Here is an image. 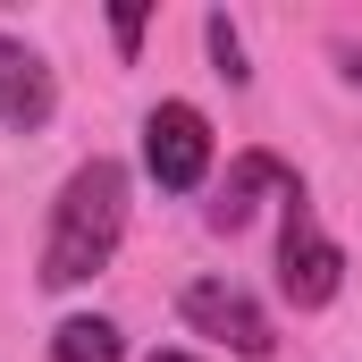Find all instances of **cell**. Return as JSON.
<instances>
[{"instance_id": "obj_1", "label": "cell", "mask_w": 362, "mask_h": 362, "mask_svg": "<svg viewBox=\"0 0 362 362\" xmlns=\"http://www.w3.org/2000/svg\"><path fill=\"white\" fill-rule=\"evenodd\" d=\"M127 236V169L118 160H85L59 185L51 228H42V286H85L93 270H110Z\"/></svg>"}, {"instance_id": "obj_2", "label": "cell", "mask_w": 362, "mask_h": 362, "mask_svg": "<svg viewBox=\"0 0 362 362\" xmlns=\"http://www.w3.org/2000/svg\"><path fill=\"white\" fill-rule=\"evenodd\" d=\"M278 286H286V303H295V312H320V303L346 286V253H337V236H320V219H312V202H303V194H286Z\"/></svg>"}, {"instance_id": "obj_3", "label": "cell", "mask_w": 362, "mask_h": 362, "mask_svg": "<svg viewBox=\"0 0 362 362\" xmlns=\"http://www.w3.org/2000/svg\"><path fill=\"white\" fill-rule=\"evenodd\" d=\"M144 169H152L160 194H194L211 177V118L194 101H160L144 118Z\"/></svg>"}, {"instance_id": "obj_4", "label": "cell", "mask_w": 362, "mask_h": 362, "mask_svg": "<svg viewBox=\"0 0 362 362\" xmlns=\"http://www.w3.org/2000/svg\"><path fill=\"white\" fill-rule=\"evenodd\" d=\"M185 329L194 337H219V346H236L245 362H262L278 346V329H270V312L236 286V278H194L185 286Z\"/></svg>"}, {"instance_id": "obj_5", "label": "cell", "mask_w": 362, "mask_h": 362, "mask_svg": "<svg viewBox=\"0 0 362 362\" xmlns=\"http://www.w3.org/2000/svg\"><path fill=\"white\" fill-rule=\"evenodd\" d=\"M51 110H59V85H51L42 51L17 42V34H0V127H8V135H34Z\"/></svg>"}, {"instance_id": "obj_6", "label": "cell", "mask_w": 362, "mask_h": 362, "mask_svg": "<svg viewBox=\"0 0 362 362\" xmlns=\"http://www.w3.org/2000/svg\"><path fill=\"white\" fill-rule=\"evenodd\" d=\"M262 194H278V202H286V194H303V177H295L278 152H245V160L228 169V185H219V202H211V228H245Z\"/></svg>"}, {"instance_id": "obj_7", "label": "cell", "mask_w": 362, "mask_h": 362, "mask_svg": "<svg viewBox=\"0 0 362 362\" xmlns=\"http://www.w3.org/2000/svg\"><path fill=\"white\" fill-rule=\"evenodd\" d=\"M51 362H118V320H101V312L59 320L51 329Z\"/></svg>"}, {"instance_id": "obj_8", "label": "cell", "mask_w": 362, "mask_h": 362, "mask_svg": "<svg viewBox=\"0 0 362 362\" xmlns=\"http://www.w3.org/2000/svg\"><path fill=\"white\" fill-rule=\"evenodd\" d=\"M202 42H211V59H219V76H228V85H253V68H245V34H236V17H228V8H211V17H202Z\"/></svg>"}, {"instance_id": "obj_9", "label": "cell", "mask_w": 362, "mask_h": 362, "mask_svg": "<svg viewBox=\"0 0 362 362\" xmlns=\"http://www.w3.org/2000/svg\"><path fill=\"white\" fill-rule=\"evenodd\" d=\"M144 25H152V8H110V34H118V51H127V59L144 51Z\"/></svg>"}, {"instance_id": "obj_10", "label": "cell", "mask_w": 362, "mask_h": 362, "mask_svg": "<svg viewBox=\"0 0 362 362\" xmlns=\"http://www.w3.org/2000/svg\"><path fill=\"white\" fill-rule=\"evenodd\" d=\"M329 59H337V76L362 93V42H354V34H337V42H329Z\"/></svg>"}, {"instance_id": "obj_11", "label": "cell", "mask_w": 362, "mask_h": 362, "mask_svg": "<svg viewBox=\"0 0 362 362\" xmlns=\"http://www.w3.org/2000/svg\"><path fill=\"white\" fill-rule=\"evenodd\" d=\"M152 362H202V354H185V346H169V354H152Z\"/></svg>"}]
</instances>
